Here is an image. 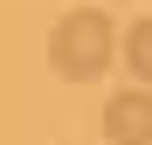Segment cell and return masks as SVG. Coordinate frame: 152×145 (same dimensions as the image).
<instances>
[{"label":"cell","instance_id":"7a4b0ae2","mask_svg":"<svg viewBox=\"0 0 152 145\" xmlns=\"http://www.w3.org/2000/svg\"><path fill=\"white\" fill-rule=\"evenodd\" d=\"M104 138L111 145H152V90H118L104 104Z\"/></svg>","mask_w":152,"mask_h":145},{"label":"cell","instance_id":"3957f363","mask_svg":"<svg viewBox=\"0 0 152 145\" xmlns=\"http://www.w3.org/2000/svg\"><path fill=\"white\" fill-rule=\"evenodd\" d=\"M124 62H132L138 90H152V21H138V28H124Z\"/></svg>","mask_w":152,"mask_h":145},{"label":"cell","instance_id":"6da1fadb","mask_svg":"<svg viewBox=\"0 0 152 145\" xmlns=\"http://www.w3.org/2000/svg\"><path fill=\"white\" fill-rule=\"evenodd\" d=\"M118 55V28L104 14H90V7H76L56 21V35H48V62H56V76L69 83H90V76H104Z\"/></svg>","mask_w":152,"mask_h":145}]
</instances>
